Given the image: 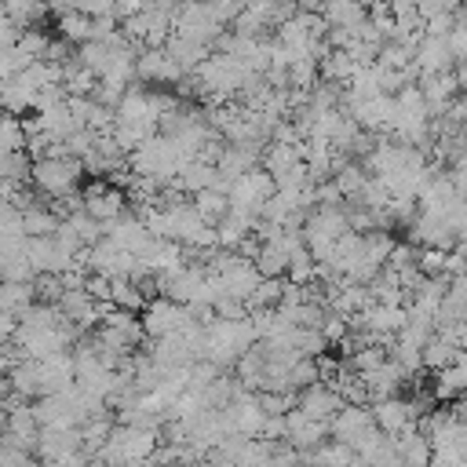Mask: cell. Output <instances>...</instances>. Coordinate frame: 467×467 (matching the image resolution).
<instances>
[{"mask_svg": "<svg viewBox=\"0 0 467 467\" xmlns=\"http://www.w3.org/2000/svg\"><path fill=\"white\" fill-rule=\"evenodd\" d=\"M157 445H161V431L157 427H139V423L113 420L106 441L99 445V452L91 460H106V463H146Z\"/></svg>", "mask_w": 467, "mask_h": 467, "instance_id": "6da1fadb", "label": "cell"}, {"mask_svg": "<svg viewBox=\"0 0 467 467\" xmlns=\"http://www.w3.org/2000/svg\"><path fill=\"white\" fill-rule=\"evenodd\" d=\"M80 175H84L80 157H69V153L29 161V179H33V186H36L44 197H51V201L73 193V190L80 186Z\"/></svg>", "mask_w": 467, "mask_h": 467, "instance_id": "7a4b0ae2", "label": "cell"}, {"mask_svg": "<svg viewBox=\"0 0 467 467\" xmlns=\"http://www.w3.org/2000/svg\"><path fill=\"white\" fill-rule=\"evenodd\" d=\"M274 193V175L263 168V164H252L248 171H241L230 186H226V201L230 208H244L252 215H259L263 201Z\"/></svg>", "mask_w": 467, "mask_h": 467, "instance_id": "3957f363", "label": "cell"}, {"mask_svg": "<svg viewBox=\"0 0 467 467\" xmlns=\"http://www.w3.org/2000/svg\"><path fill=\"white\" fill-rule=\"evenodd\" d=\"M142 306L146 310H142L139 325H142V336H150V339L168 336V332H179L186 321H193L190 310H186V303H175L168 296H150Z\"/></svg>", "mask_w": 467, "mask_h": 467, "instance_id": "277c9868", "label": "cell"}, {"mask_svg": "<svg viewBox=\"0 0 467 467\" xmlns=\"http://www.w3.org/2000/svg\"><path fill=\"white\" fill-rule=\"evenodd\" d=\"M376 431V420H372V412L365 409V401H343L332 416H328V434L336 438V441H343V445H358V441H365L368 434Z\"/></svg>", "mask_w": 467, "mask_h": 467, "instance_id": "5b68a950", "label": "cell"}, {"mask_svg": "<svg viewBox=\"0 0 467 467\" xmlns=\"http://www.w3.org/2000/svg\"><path fill=\"white\" fill-rule=\"evenodd\" d=\"M281 416H285V441H288L296 452L314 449L317 441L328 438V423H325V420H310V416H306L303 409H296V405H288Z\"/></svg>", "mask_w": 467, "mask_h": 467, "instance_id": "8992f818", "label": "cell"}, {"mask_svg": "<svg viewBox=\"0 0 467 467\" xmlns=\"http://www.w3.org/2000/svg\"><path fill=\"white\" fill-rule=\"evenodd\" d=\"M350 109V120L365 131H387L390 128V117H394V95H365V99H354L347 102Z\"/></svg>", "mask_w": 467, "mask_h": 467, "instance_id": "52a82bcc", "label": "cell"}, {"mask_svg": "<svg viewBox=\"0 0 467 467\" xmlns=\"http://www.w3.org/2000/svg\"><path fill=\"white\" fill-rule=\"evenodd\" d=\"M135 77H142V80H150V84H175V80L182 77V69H179V62L164 51V44H161V47H142V51L135 55Z\"/></svg>", "mask_w": 467, "mask_h": 467, "instance_id": "ba28073f", "label": "cell"}, {"mask_svg": "<svg viewBox=\"0 0 467 467\" xmlns=\"http://www.w3.org/2000/svg\"><path fill=\"white\" fill-rule=\"evenodd\" d=\"M124 190H117V186H109V182H91V186H84V193H80V204H84V212L95 219V223H106V219H113V215H120L124 212Z\"/></svg>", "mask_w": 467, "mask_h": 467, "instance_id": "9c48e42d", "label": "cell"}, {"mask_svg": "<svg viewBox=\"0 0 467 467\" xmlns=\"http://www.w3.org/2000/svg\"><path fill=\"white\" fill-rule=\"evenodd\" d=\"M368 412H372L376 427L387 431V434H398V431H405V427L416 423V409H412V401H409V398H398V394L376 398Z\"/></svg>", "mask_w": 467, "mask_h": 467, "instance_id": "30bf717a", "label": "cell"}, {"mask_svg": "<svg viewBox=\"0 0 467 467\" xmlns=\"http://www.w3.org/2000/svg\"><path fill=\"white\" fill-rule=\"evenodd\" d=\"M299 390H303V394H299L292 405L303 409L310 420H325V423H328V416L343 405V398H339L328 383H321V379H314V383H306V387H299Z\"/></svg>", "mask_w": 467, "mask_h": 467, "instance_id": "8fae6325", "label": "cell"}, {"mask_svg": "<svg viewBox=\"0 0 467 467\" xmlns=\"http://www.w3.org/2000/svg\"><path fill=\"white\" fill-rule=\"evenodd\" d=\"M452 51L445 44V36H420L416 47H412V66L416 73H438V69H452Z\"/></svg>", "mask_w": 467, "mask_h": 467, "instance_id": "7c38bea8", "label": "cell"}, {"mask_svg": "<svg viewBox=\"0 0 467 467\" xmlns=\"http://www.w3.org/2000/svg\"><path fill=\"white\" fill-rule=\"evenodd\" d=\"M463 387H467V361H463V350H460L449 365L434 368V387H431V394H434V401H449V398H460Z\"/></svg>", "mask_w": 467, "mask_h": 467, "instance_id": "4fadbf2b", "label": "cell"}, {"mask_svg": "<svg viewBox=\"0 0 467 467\" xmlns=\"http://www.w3.org/2000/svg\"><path fill=\"white\" fill-rule=\"evenodd\" d=\"M190 204L197 208V215L204 219V223H219L223 215H226V208H230V201H226V193L219 190V186H204V190H197V193H190Z\"/></svg>", "mask_w": 467, "mask_h": 467, "instance_id": "5bb4252c", "label": "cell"}, {"mask_svg": "<svg viewBox=\"0 0 467 467\" xmlns=\"http://www.w3.org/2000/svg\"><path fill=\"white\" fill-rule=\"evenodd\" d=\"M58 226V215H55V208L51 204H40V201H33L29 208H22V234L26 237H40V234H51Z\"/></svg>", "mask_w": 467, "mask_h": 467, "instance_id": "9a60e30c", "label": "cell"}, {"mask_svg": "<svg viewBox=\"0 0 467 467\" xmlns=\"http://www.w3.org/2000/svg\"><path fill=\"white\" fill-rule=\"evenodd\" d=\"M460 350H463V347H452L449 339H441V336H434V332H431V336L423 339V347H420V365L434 372V368L449 365V361H452Z\"/></svg>", "mask_w": 467, "mask_h": 467, "instance_id": "2e32d148", "label": "cell"}, {"mask_svg": "<svg viewBox=\"0 0 467 467\" xmlns=\"http://www.w3.org/2000/svg\"><path fill=\"white\" fill-rule=\"evenodd\" d=\"M58 36L66 40V44H84V40H91V18L88 15H80V11H58Z\"/></svg>", "mask_w": 467, "mask_h": 467, "instance_id": "e0dca14e", "label": "cell"}, {"mask_svg": "<svg viewBox=\"0 0 467 467\" xmlns=\"http://www.w3.org/2000/svg\"><path fill=\"white\" fill-rule=\"evenodd\" d=\"M332 171H336V175H328V179L336 182V190L343 193V201H350V197L361 190V182L368 179V171H365L361 164H354V161H350V164H343V161H339Z\"/></svg>", "mask_w": 467, "mask_h": 467, "instance_id": "ac0fdd59", "label": "cell"}, {"mask_svg": "<svg viewBox=\"0 0 467 467\" xmlns=\"http://www.w3.org/2000/svg\"><path fill=\"white\" fill-rule=\"evenodd\" d=\"M33 281H0V310L18 314L26 303H33Z\"/></svg>", "mask_w": 467, "mask_h": 467, "instance_id": "d6986e66", "label": "cell"}, {"mask_svg": "<svg viewBox=\"0 0 467 467\" xmlns=\"http://www.w3.org/2000/svg\"><path fill=\"white\" fill-rule=\"evenodd\" d=\"M22 142H26L22 120H18L15 113H4V109H0V157H4V153L22 150Z\"/></svg>", "mask_w": 467, "mask_h": 467, "instance_id": "ffe728a7", "label": "cell"}, {"mask_svg": "<svg viewBox=\"0 0 467 467\" xmlns=\"http://www.w3.org/2000/svg\"><path fill=\"white\" fill-rule=\"evenodd\" d=\"M387 7H390V15H409V11H416V0H383Z\"/></svg>", "mask_w": 467, "mask_h": 467, "instance_id": "44dd1931", "label": "cell"}]
</instances>
